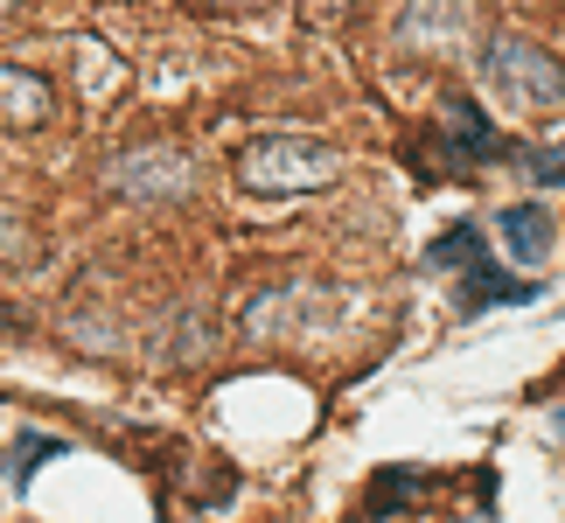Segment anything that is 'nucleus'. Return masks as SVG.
<instances>
[{
  "label": "nucleus",
  "mask_w": 565,
  "mask_h": 523,
  "mask_svg": "<svg viewBox=\"0 0 565 523\" xmlns=\"http://www.w3.org/2000/svg\"><path fill=\"white\" fill-rule=\"evenodd\" d=\"M426 495H433V482H426L419 468H384L377 489H371V510L391 516V510H405V503H426Z\"/></svg>",
  "instance_id": "7"
},
{
  "label": "nucleus",
  "mask_w": 565,
  "mask_h": 523,
  "mask_svg": "<svg viewBox=\"0 0 565 523\" xmlns=\"http://www.w3.org/2000/svg\"><path fill=\"white\" fill-rule=\"evenodd\" d=\"M56 453H63V440H42V433H14V447L0 453V474H8V482L21 489V482H29V468H35V461H56Z\"/></svg>",
  "instance_id": "9"
},
{
  "label": "nucleus",
  "mask_w": 565,
  "mask_h": 523,
  "mask_svg": "<svg viewBox=\"0 0 565 523\" xmlns=\"http://www.w3.org/2000/svg\"><path fill=\"white\" fill-rule=\"evenodd\" d=\"M426 266H433V273H468V266H482V237H475V224H454L447 237H433V245H426Z\"/></svg>",
  "instance_id": "8"
},
{
  "label": "nucleus",
  "mask_w": 565,
  "mask_h": 523,
  "mask_svg": "<svg viewBox=\"0 0 565 523\" xmlns=\"http://www.w3.org/2000/svg\"><path fill=\"white\" fill-rule=\"evenodd\" d=\"M482 84L516 113H537V105H565V63L531 35H489L482 50Z\"/></svg>",
  "instance_id": "2"
},
{
  "label": "nucleus",
  "mask_w": 565,
  "mask_h": 523,
  "mask_svg": "<svg viewBox=\"0 0 565 523\" xmlns=\"http://www.w3.org/2000/svg\"><path fill=\"white\" fill-rule=\"evenodd\" d=\"M0 14H8V0H0Z\"/></svg>",
  "instance_id": "12"
},
{
  "label": "nucleus",
  "mask_w": 565,
  "mask_h": 523,
  "mask_svg": "<svg viewBox=\"0 0 565 523\" xmlns=\"http://www.w3.org/2000/svg\"><path fill=\"white\" fill-rule=\"evenodd\" d=\"M524 161H531L537 182H565V140H558V147H545V154H524Z\"/></svg>",
  "instance_id": "10"
},
{
  "label": "nucleus",
  "mask_w": 565,
  "mask_h": 523,
  "mask_svg": "<svg viewBox=\"0 0 565 523\" xmlns=\"http://www.w3.org/2000/svg\"><path fill=\"white\" fill-rule=\"evenodd\" d=\"M342 174V154L315 134H258L237 147V182L252 195H308Z\"/></svg>",
  "instance_id": "1"
},
{
  "label": "nucleus",
  "mask_w": 565,
  "mask_h": 523,
  "mask_svg": "<svg viewBox=\"0 0 565 523\" xmlns=\"http://www.w3.org/2000/svg\"><path fill=\"white\" fill-rule=\"evenodd\" d=\"M50 119V84L35 71H21V63H0V126H14V134H29V126Z\"/></svg>",
  "instance_id": "5"
},
{
  "label": "nucleus",
  "mask_w": 565,
  "mask_h": 523,
  "mask_svg": "<svg viewBox=\"0 0 565 523\" xmlns=\"http://www.w3.org/2000/svg\"><path fill=\"white\" fill-rule=\"evenodd\" d=\"M495 231H503L516 266H537V258L552 252V210L545 203H510L503 216H495Z\"/></svg>",
  "instance_id": "6"
},
{
  "label": "nucleus",
  "mask_w": 565,
  "mask_h": 523,
  "mask_svg": "<svg viewBox=\"0 0 565 523\" xmlns=\"http://www.w3.org/2000/svg\"><path fill=\"white\" fill-rule=\"evenodd\" d=\"M552 433H558V447H565V398H558V412H552Z\"/></svg>",
  "instance_id": "11"
},
{
  "label": "nucleus",
  "mask_w": 565,
  "mask_h": 523,
  "mask_svg": "<svg viewBox=\"0 0 565 523\" xmlns=\"http://www.w3.org/2000/svg\"><path fill=\"white\" fill-rule=\"evenodd\" d=\"M105 189L119 203H182L195 189V161L182 147H126V154L105 161Z\"/></svg>",
  "instance_id": "3"
},
{
  "label": "nucleus",
  "mask_w": 565,
  "mask_h": 523,
  "mask_svg": "<svg viewBox=\"0 0 565 523\" xmlns=\"http://www.w3.org/2000/svg\"><path fill=\"white\" fill-rule=\"evenodd\" d=\"M391 35H398V50H412V56H454V50H468V35H475V0H405L398 21H391Z\"/></svg>",
  "instance_id": "4"
}]
</instances>
